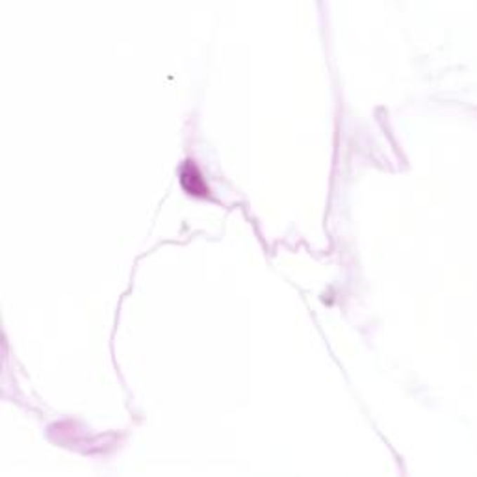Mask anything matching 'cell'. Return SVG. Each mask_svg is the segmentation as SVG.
Here are the masks:
<instances>
[{"label":"cell","mask_w":477,"mask_h":477,"mask_svg":"<svg viewBox=\"0 0 477 477\" xmlns=\"http://www.w3.org/2000/svg\"><path fill=\"white\" fill-rule=\"evenodd\" d=\"M181 176H182V186L186 188V192L190 193V195H201V197L207 195L208 193L207 184H204L201 173H199V169L193 166L192 162H186V166L182 167Z\"/></svg>","instance_id":"obj_1"}]
</instances>
